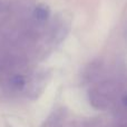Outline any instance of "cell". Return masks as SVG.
<instances>
[{
	"label": "cell",
	"mask_w": 127,
	"mask_h": 127,
	"mask_svg": "<svg viewBox=\"0 0 127 127\" xmlns=\"http://www.w3.org/2000/svg\"><path fill=\"white\" fill-rule=\"evenodd\" d=\"M49 15H50V10H49V7L45 3H40L33 9L32 16L36 20L38 21H46L48 19Z\"/></svg>",
	"instance_id": "6da1fadb"
},
{
	"label": "cell",
	"mask_w": 127,
	"mask_h": 127,
	"mask_svg": "<svg viewBox=\"0 0 127 127\" xmlns=\"http://www.w3.org/2000/svg\"><path fill=\"white\" fill-rule=\"evenodd\" d=\"M25 85H26V79L21 75H15L9 79V87L11 90H15V92L21 90Z\"/></svg>",
	"instance_id": "7a4b0ae2"
},
{
	"label": "cell",
	"mask_w": 127,
	"mask_h": 127,
	"mask_svg": "<svg viewBox=\"0 0 127 127\" xmlns=\"http://www.w3.org/2000/svg\"><path fill=\"white\" fill-rule=\"evenodd\" d=\"M123 104L127 107V95H125V96L123 97Z\"/></svg>",
	"instance_id": "3957f363"
},
{
	"label": "cell",
	"mask_w": 127,
	"mask_h": 127,
	"mask_svg": "<svg viewBox=\"0 0 127 127\" xmlns=\"http://www.w3.org/2000/svg\"><path fill=\"white\" fill-rule=\"evenodd\" d=\"M0 7H1V1H0Z\"/></svg>",
	"instance_id": "277c9868"
}]
</instances>
